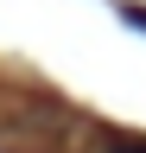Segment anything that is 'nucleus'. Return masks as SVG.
I'll list each match as a JSON object with an SVG mask.
<instances>
[{
	"mask_svg": "<svg viewBox=\"0 0 146 153\" xmlns=\"http://www.w3.org/2000/svg\"><path fill=\"white\" fill-rule=\"evenodd\" d=\"M108 153H146V140H121V134H114V140H108Z\"/></svg>",
	"mask_w": 146,
	"mask_h": 153,
	"instance_id": "f257e3e1",
	"label": "nucleus"
}]
</instances>
